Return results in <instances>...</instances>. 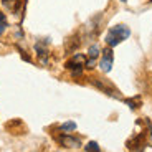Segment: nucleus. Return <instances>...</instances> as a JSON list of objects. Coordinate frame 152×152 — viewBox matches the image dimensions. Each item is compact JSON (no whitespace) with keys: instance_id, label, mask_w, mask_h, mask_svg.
Returning <instances> with one entry per match:
<instances>
[{"instance_id":"f257e3e1","label":"nucleus","mask_w":152,"mask_h":152,"mask_svg":"<svg viewBox=\"0 0 152 152\" xmlns=\"http://www.w3.org/2000/svg\"><path fill=\"white\" fill-rule=\"evenodd\" d=\"M131 35V28L124 23H119V25H114L107 30L106 33V43L113 48V46H118L119 43H122L124 40H127Z\"/></svg>"},{"instance_id":"f03ea898","label":"nucleus","mask_w":152,"mask_h":152,"mask_svg":"<svg viewBox=\"0 0 152 152\" xmlns=\"http://www.w3.org/2000/svg\"><path fill=\"white\" fill-rule=\"evenodd\" d=\"M86 60H88V56L78 53V55H75V56L68 61V63H66V68H68L75 76H80L81 71H83V66L86 65Z\"/></svg>"},{"instance_id":"7ed1b4c3","label":"nucleus","mask_w":152,"mask_h":152,"mask_svg":"<svg viewBox=\"0 0 152 152\" xmlns=\"http://www.w3.org/2000/svg\"><path fill=\"white\" fill-rule=\"evenodd\" d=\"M113 63H114V55H113V50L106 48L101 55V61H99V68L103 69L104 73H109L111 68H113Z\"/></svg>"},{"instance_id":"20e7f679","label":"nucleus","mask_w":152,"mask_h":152,"mask_svg":"<svg viewBox=\"0 0 152 152\" xmlns=\"http://www.w3.org/2000/svg\"><path fill=\"white\" fill-rule=\"evenodd\" d=\"M58 142H60L63 147H69V149H76L81 147V141L75 136H69V134H63V136L58 137Z\"/></svg>"},{"instance_id":"39448f33","label":"nucleus","mask_w":152,"mask_h":152,"mask_svg":"<svg viewBox=\"0 0 152 152\" xmlns=\"http://www.w3.org/2000/svg\"><path fill=\"white\" fill-rule=\"evenodd\" d=\"M45 45L46 43H43V42L35 43V51H37L40 61H42V65H46V63H48V48H46Z\"/></svg>"},{"instance_id":"423d86ee","label":"nucleus","mask_w":152,"mask_h":152,"mask_svg":"<svg viewBox=\"0 0 152 152\" xmlns=\"http://www.w3.org/2000/svg\"><path fill=\"white\" fill-rule=\"evenodd\" d=\"M99 55H101V50H99V46L96 45V43L89 46V50H88V60H94L96 61Z\"/></svg>"},{"instance_id":"0eeeda50","label":"nucleus","mask_w":152,"mask_h":152,"mask_svg":"<svg viewBox=\"0 0 152 152\" xmlns=\"http://www.w3.org/2000/svg\"><path fill=\"white\" fill-rule=\"evenodd\" d=\"M2 4L5 5V8L10 12H17L20 7V0H2Z\"/></svg>"},{"instance_id":"6e6552de","label":"nucleus","mask_w":152,"mask_h":152,"mask_svg":"<svg viewBox=\"0 0 152 152\" xmlns=\"http://www.w3.org/2000/svg\"><path fill=\"white\" fill-rule=\"evenodd\" d=\"M60 129H61V131H66V132H69V131H75V129H76V122L68 121V122H65V124H61Z\"/></svg>"},{"instance_id":"1a4fd4ad","label":"nucleus","mask_w":152,"mask_h":152,"mask_svg":"<svg viewBox=\"0 0 152 152\" xmlns=\"http://www.w3.org/2000/svg\"><path fill=\"white\" fill-rule=\"evenodd\" d=\"M84 151H86V152H99L98 142H94V141L88 142V145H84Z\"/></svg>"},{"instance_id":"9d476101","label":"nucleus","mask_w":152,"mask_h":152,"mask_svg":"<svg viewBox=\"0 0 152 152\" xmlns=\"http://www.w3.org/2000/svg\"><path fill=\"white\" fill-rule=\"evenodd\" d=\"M5 27H7V22H5V23H0V35L5 31Z\"/></svg>"},{"instance_id":"9b49d317","label":"nucleus","mask_w":152,"mask_h":152,"mask_svg":"<svg viewBox=\"0 0 152 152\" xmlns=\"http://www.w3.org/2000/svg\"><path fill=\"white\" fill-rule=\"evenodd\" d=\"M0 23H5V15L0 12Z\"/></svg>"},{"instance_id":"f8f14e48","label":"nucleus","mask_w":152,"mask_h":152,"mask_svg":"<svg viewBox=\"0 0 152 152\" xmlns=\"http://www.w3.org/2000/svg\"><path fill=\"white\" fill-rule=\"evenodd\" d=\"M121 2H127V0H121Z\"/></svg>"}]
</instances>
